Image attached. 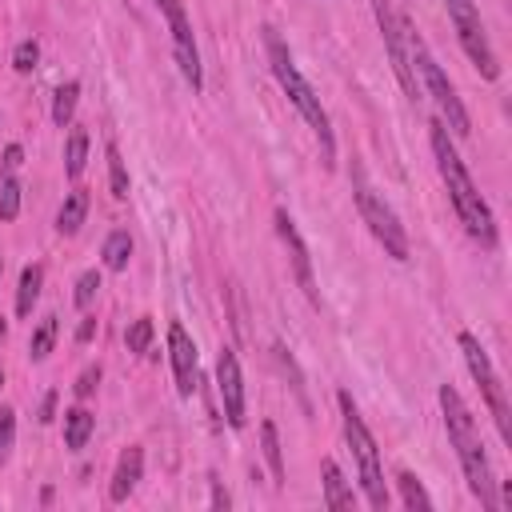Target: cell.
<instances>
[{"instance_id":"obj_13","label":"cell","mask_w":512,"mask_h":512,"mask_svg":"<svg viewBox=\"0 0 512 512\" xmlns=\"http://www.w3.org/2000/svg\"><path fill=\"white\" fill-rule=\"evenodd\" d=\"M168 360H172V372H176V392L180 396H192L196 384H200V372H196V344L192 336L184 332V324H168Z\"/></svg>"},{"instance_id":"obj_28","label":"cell","mask_w":512,"mask_h":512,"mask_svg":"<svg viewBox=\"0 0 512 512\" xmlns=\"http://www.w3.org/2000/svg\"><path fill=\"white\" fill-rule=\"evenodd\" d=\"M96 292H100V272L96 268H88L80 280H76V292H72V304L76 308H88L92 300H96Z\"/></svg>"},{"instance_id":"obj_1","label":"cell","mask_w":512,"mask_h":512,"mask_svg":"<svg viewBox=\"0 0 512 512\" xmlns=\"http://www.w3.org/2000/svg\"><path fill=\"white\" fill-rule=\"evenodd\" d=\"M428 136H432L436 172H440V180H444V188L452 196V208H456L460 224L468 228L472 240H480L484 248H496V216H492L488 200L480 196V188L472 184V176H468V168H464V160H460V152H456L444 120H432L428 124Z\"/></svg>"},{"instance_id":"obj_2","label":"cell","mask_w":512,"mask_h":512,"mask_svg":"<svg viewBox=\"0 0 512 512\" xmlns=\"http://www.w3.org/2000/svg\"><path fill=\"white\" fill-rule=\"evenodd\" d=\"M440 412H444V428H448V440L460 456V468H464V480H468L472 496L480 500V508L496 512L500 500H496V480H492V468H488L484 440L476 432V420H472L468 404L460 400V392L452 384H440Z\"/></svg>"},{"instance_id":"obj_35","label":"cell","mask_w":512,"mask_h":512,"mask_svg":"<svg viewBox=\"0 0 512 512\" xmlns=\"http://www.w3.org/2000/svg\"><path fill=\"white\" fill-rule=\"evenodd\" d=\"M232 504V496L220 488V480H212V508H228Z\"/></svg>"},{"instance_id":"obj_31","label":"cell","mask_w":512,"mask_h":512,"mask_svg":"<svg viewBox=\"0 0 512 512\" xmlns=\"http://www.w3.org/2000/svg\"><path fill=\"white\" fill-rule=\"evenodd\" d=\"M272 352H276V360H280V364H284V372H288V376H292V388H296V396H300V404H304V408H308V396H304V376H300V368H296V360H292V356H288V348H284V344H276V348H272Z\"/></svg>"},{"instance_id":"obj_11","label":"cell","mask_w":512,"mask_h":512,"mask_svg":"<svg viewBox=\"0 0 512 512\" xmlns=\"http://www.w3.org/2000/svg\"><path fill=\"white\" fill-rule=\"evenodd\" d=\"M216 388H220L228 424L244 428V376H240V360L232 348H220V356H216Z\"/></svg>"},{"instance_id":"obj_5","label":"cell","mask_w":512,"mask_h":512,"mask_svg":"<svg viewBox=\"0 0 512 512\" xmlns=\"http://www.w3.org/2000/svg\"><path fill=\"white\" fill-rule=\"evenodd\" d=\"M408 52H412V68L420 72V80H424V92L436 100V108L444 112V128L452 132V136H468L472 132V120H468V108L460 104V96H456V88H452V80L444 76V68L436 64V56L428 52V44L416 36V32H408Z\"/></svg>"},{"instance_id":"obj_38","label":"cell","mask_w":512,"mask_h":512,"mask_svg":"<svg viewBox=\"0 0 512 512\" xmlns=\"http://www.w3.org/2000/svg\"><path fill=\"white\" fill-rule=\"evenodd\" d=\"M0 388H4V368H0Z\"/></svg>"},{"instance_id":"obj_34","label":"cell","mask_w":512,"mask_h":512,"mask_svg":"<svg viewBox=\"0 0 512 512\" xmlns=\"http://www.w3.org/2000/svg\"><path fill=\"white\" fill-rule=\"evenodd\" d=\"M52 412H56V392H44V400H40V424H48Z\"/></svg>"},{"instance_id":"obj_22","label":"cell","mask_w":512,"mask_h":512,"mask_svg":"<svg viewBox=\"0 0 512 512\" xmlns=\"http://www.w3.org/2000/svg\"><path fill=\"white\" fill-rule=\"evenodd\" d=\"M76 100H80V84H76V80H68V84H60V88L52 92V120H56L60 128H68V124H72V112H76Z\"/></svg>"},{"instance_id":"obj_12","label":"cell","mask_w":512,"mask_h":512,"mask_svg":"<svg viewBox=\"0 0 512 512\" xmlns=\"http://www.w3.org/2000/svg\"><path fill=\"white\" fill-rule=\"evenodd\" d=\"M276 232H280V240H284V248H288L296 284L304 288V296H308L312 304H320V292H316V280H312V256H308V244L300 240V232H296V224H292V216H288L284 208H276Z\"/></svg>"},{"instance_id":"obj_36","label":"cell","mask_w":512,"mask_h":512,"mask_svg":"<svg viewBox=\"0 0 512 512\" xmlns=\"http://www.w3.org/2000/svg\"><path fill=\"white\" fill-rule=\"evenodd\" d=\"M92 332H96V320H92V316H84V320H80V328H76V340L84 344V340H92Z\"/></svg>"},{"instance_id":"obj_3","label":"cell","mask_w":512,"mask_h":512,"mask_svg":"<svg viewBox=\"0 0 512 512\" xmlns=\"http://www.w3.org/2000/svg\"><path fill=\"white\" fill-rule=\"evenodd\" d=\"M264 48H268V64H272V76L280 80V88H284V96L292 100V108L308 120V128L316 132V140H320V160L332 168L336 164V136H332V124H328V112H324V104H320V96H316V88L300 76V68L292 64V52H288V44L280 40V32L268 24L264 28Z\"/></svg>"},{"instance_id":"obj_8","label":"cell","mask_w":512,"mask_h":512,"mask_svg":"<svg viewBox=\"0 0 512 512\" xmlns=\"http://www.w3.org/2000/svg\"><path fill=\"white\" fill-rule=\"evenodd\" d=\"M444 8L452 16V28H456L460 48L468 52V60L480 68L484 80H496L500 76V64H496V52L488 44V32H484V20H480L476 0H444Z\"/></svg>"},{"instance_id":"obj_39","label":"cell","mask_w":512,"mask_h":512,"mask_svg":"<svg viewBox=\"0 0 512 512\" xmlns=\"http://www.w3.org/2000/svg\"><path fill=\"white\" fill-rule=\"evenodd\" d=\"M0 272H4V256H0Z\"/></svg>"},{"instance_id":"obj_33","label":"cell","mask_w":512,"mask_h":512,"mask_svg":"<svg viewBox=\"0 0 512 512\" xmlns=\"http://www.w3.org/2000/svg\"><path fill=\"white\" fill-rule=\"evenodd\" d=\"M20 164H24V148H20V144H8V148H4V168L16 172Z\"/></svg>"},{"instance_id":"obj_9","label":"cell","mask_w":512,"mask_h":512,"mask_svg":"<svg viewBox=\"0 0 512 512\" xmlns=\"http://www.w3.org/2000/svg\"><path fill=\"white\" fill-rule=\"evenodd\" d=\"M372 12H376V24H380V36H384V48H388V64H392L400 88L408 96H416L420 84H416V68H412V52H408V32H412L408 20L396 12L392 0H372Z\"/></svg>"},{"instance_id":"obj_29","label":"cell","mask_w":512,"mask_h":512,"mask_svg":"<svg viewBox=\"0 0 512 512\" xmlns=\"http://www.w3.org/2000/svg\"><path fill=\"white\" fill-rule=\"evenodd\" d=\"M36 60H40V44H36V40H20L16 52H12V68H16V72H32Z\"/></svg>"},{"instance_id":"obj_37","label":"cell","mask_w":512,"mask_h":512,"mask_svg":"<svg viewBox=\"0 0 512 512\" xmlns=\"http://www.w3.org/2000/svg\"><path fill=\"white\" fill-rule=\"evenodd\" d=\"M4 336H8V320L0 316V344H4Z\"/></svg>"},{"instance_id":"obj_6","label":"cell","mask_w":512,"mask_h":512,"mask_svg":"<svg viewBox=\"0 0 512 512\" xmlns=\"http://www.w3.org/2000/svg\"><path fill=\"white\" fill-rule=\"evenodd\" d=\"M352 176H356V208H360V220L368 224V232L376 236V244L384 248V256L408 260V232H404L400 216L384 204V196H376L372 184H364L360 168H352Z\"/></svg>"},{"instance_id":"obj_26","label":"cell","mask_w":512,"mask_h":512,"mask_svg":"<svg viewBox=\"0 0 512 512\" xmlns=\"http://www.w3.org/2000/svg\"><path fill=\"white\" fill-rule=\"evenodd\" d=\"M108 176H112V196L124 200L128 196V172H124V160H120L116 144H108Z\"/></svg>"},{"instance_id":"obj_24","label":"cell","mask_w":512,"mask_h":512,"mask_svg":"<svg viewBox=\"0 0 512 512\" xmlns=\"http://www.w3.org/2000/svg\"><path fill=\"white\" fill-rule=\"evenodd\" d=\"M396 484H400L404 508H412V512H416V508H420V512H428V508H432V496L424 492V484H420L412 472H400V476H396Z\"/></svg>"},{"instance_id":"obj_7","label":"cell","mask_w":512,"mask_h":512,"mask_svg":"<svg viewBox=\"0 0 512 512\" xmlns=\"http://www.w3.org/2000/svg\"><path fill=\"white\" fill-rule=\"evenodd\" d=\"M460 352H464V360H468V372H472V380H476V388H480V396H484V404H488V412H492V420H496L504 444H512V408H508V392H504V384H500V376H496V368H492L484 344H480L472 332H460Z\"/></svg>"},{"instance_id":"obj_32","label":"cell","mask_w":512,"mask_h":512,"mask_svg":"<svg viewBox=\"0 0 512 512\" xmlns=\"http://www.w3.org/2000/svg\"><path fill=\"white\" fill-rule=\"evenodd\" d=\"M96 384H100V368H84V372H80V380H76V388H72V392H76V396H80V400H88V396H92V392H96Z\"/></svg>"},{"instance_id":"obj_4","label":"cell","mask_w":512,"mask_h":512,"mask_svg":"<svg viewBox=\"0 0 512 512\" xmlns=\"http://www.w3.org/2000/svg\"><path fill=\"white\" fill-rule=\"evenodd\" d=\"M336 404H340V420H344V440L356 456V468H360V484H364V496L372 508H388V488H384V472H380V452H376V440L356 408V400L348 392H336Z\"/></svg>"},{"instance_id":"obj_16","label":"cell","mask_w":512,"mask_h":512,"mask_svg":"<svg viewBox=\"0 0 512 512\" xmlns=\"http://www.w3.org/2000/svg\"><path fill=\"white\" fill-rule=\"evenodd\" d=\"M324 504L328 508H352L356 504V496H352V488H348V480H344V472L336 468V460H324Z\"/></svg>"},{"instance_id":"obj_23","label":"cell","mask_w":512,"mask_h":512,"mask_svg":"<svg viewBox=\"0 0 512 512\" xmlns=\"http://www.w3.org/2000/svg\"><path fill=\"white\" fill-rule=\"evenodd\" d=\"M52 344H56V316H44V320L32 328V340H28V356L40 364V360H48Z\"/></svg>"},{"instance_id":"obj_27","label":"cell","mask_w":512,"mask_h":512,"mask_svg":"<svg viewBox=\"0 0 512 512\" xmlns=\"http://www.w3.org/2000/svg\"><path fill=\"white\" fill-rule=\"evenodd\" d=\"M20 212V184L16 176H4L0 180V220H16Z\"/></svg>"},{"instance_id":"obj_19","label":"cell","mask_w":512,"mask_h":512,"mask_svg":"<svg viewBox=\"0 0 512 512\" xmlns=\"http://www.w3.org/2000/svg\"><path fill=\"white\" fill-rule=\"evenodd\" d=\"M84 164H88V132L72 128L68 140H64V172H68V180H80Z\"/></svg>"},{"instance_id":"obj_17","label":"cell","mask_w":512,"mask_h":512,"mask_svg":"<svg viewBox=\"0 0 512 512\" xmlns=\"http://www.w3.org/2000/svg\"><path fill=\"white\" fill-rule=\"evenodd\" d=\"M44 288V264H28L20 272V288H16V316H32V304L40 300Z\"/></svg>"},{"instance_id":"obj_20","label":"cell","mask_w":512,"mask_h":512,"mask_svg":"<svg viewBox=\"0 0 512 512\" xmlns=\"http://www.w3.org/2000/svg\"><path fill=\"white\" fill-rule=\"evenodd\" d=\"M100 256H104V268H112V272H120V268H128V260H132V236H128L124 228H116V232H108V240H104V248H100Z\"/></svg>"},{"instance_id":"obj_14","label":"cell","mask_w":512,"mask_h":512,"mask_svg":"<svg viewBox=\"0 0 512 512\" xmlns=\"http://www.w3.org/2000/svg\"><path fill=\"white\" fill-rule=\"evenodd\" d=\"M140 472H144V452H140V444H128V448L120 452V460H116V472H112V488H108V500H112V504L128 500V496L136 492V484H140Z\"/></svg>"},{"instance_id":"obj_25","label":"cell","mask_w":512,"mask_h":512,"mask_svg":"<svg viewBox=\"0 0 512 512\" xmlns=\"http://www.w3.org/2000/svg\"><path fill=\"white\" fill-rule=\"evenodd\" d=\"M152 336H156V324H152V316H140V320H132V328L124 332V344H128V352H148Z\"/></svg>"},{"instance_id":"obj_18","label":"cell","mask_w":512,"mask_h":512,"mask_svg":"<svg viewBox=\"0 0 512 512\" xmlns=\"http://www.w3.org/2000/svg\"><path fill=\"white\" fill-rule=\"evenodd\" d=\"M92 428H96V420H92V412H88V408H68V412H64V444H68L72 452L88 444Z\"/></svg>"},{"instance_id":"obj_10","label":"cell","mask_w":512,"mask_h":512,"mask_svg":"<svg viewBox=\"0 0 512 512\" xmlns=\"http://www.w3.org/2000/svg\"><path fill=\"white\" fill-rule=\"evenodd\" d=\"M168 32H172V52H176V64H180V76L192 84V92H200L204 84V72H200V52H196V40H192V24H188V12H184V0H156Z\"/></svg>"},{"instance_id":"obj_15","label":"cell","mask_w":512,"mask_h":512,"mask_svg":"<svg viewBox=\"0 0 512 512\" xmlns=\"http://www.w3.org/2000/svg\"><path fill=\"white\" fill-rule=\"evenodd\" d=\"M84 216H88V192H84V188H72V192L64 196L60 212H56V232H60V236H76L80 224H84Z\"/></svg>"},{"instance_id":"obj_21","label":"cell","mask_w":512,"mask_h":512,"mask_svg":"<svg viewBox=\"0 0 512 512\" xmlns=\"http://www.w3.org/2000/svg\"><path fill=\"white\" fill-rule=\"evenodd\" d=\"M260 440H264V460H268V468H272V484L280 488V484H284V452H280V432H276L272 420L260 424Z\"/></svg>"},{"instance_id":"obj_30","label":"cell","mask_w":512,"mask_h":512,"mask_svg":"<svg viewBox=\"0 0 512 512\" xmlns=\"http://www.w3.org/2000/svg\"><path fill=\"white\" fill-rule=\"evenodd\" d=\"M12 440H16V412L12 408H0V468L12 452Z\"/></svg>"}]
</instances>
